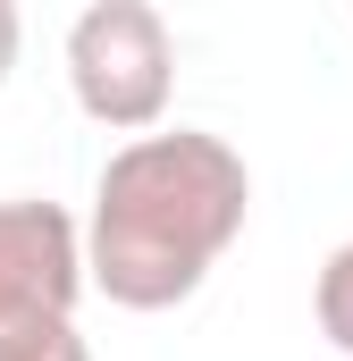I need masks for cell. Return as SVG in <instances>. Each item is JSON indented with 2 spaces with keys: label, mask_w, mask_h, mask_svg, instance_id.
<instances>
[{
  "label": "cell",
  "mask_w": 353,
  "mask_h": 361,
  "mask_svg": "<svg viewBox=\"0 0 353 361\" xmlns=\"http://www.w3.org/2000/svg\"><path fill=\"white\" fill-rule=\"evenodd\" d=\"M0 361H92V345L76 319H25V328H0Z\"/></svg>",
  "instance_id": "cell-5"
},
{
  "label": "cell",
  "mask_w": 353,
  "mask_h": 361,
  "mask_svg": "<svg viewBox=\"0 0 353 361\" xmlns=\"http://www.w3.org/2000/svg\"><path fill=\"white\" fill-rule=\"evenodd\" d=\"M253 210V169L227 135L152 126L118 143L92 177L85 219V294L118 311H176L202 294V277L227 261Z\"/></svg>",
  "instance_id": "cell-1"
},
{
  "label": "cell",
  "mask_w": 353,
  "mask_h": 361,
  "mask_svg": "<svg viewBox=\"0 0 353 361\" xmlns=\"http://www.w3.org/2000/svg\"><path fill=\"white\" fill-rule=\"evenodd\" d=\"M68 92L92 126L109 135H152L176 92V34L152 0H92L68 25Z\"/></svg>",
  "instance_id": "cell-2"
},
{
  "label": "cell",
  "mask_w": 353,
  "mask_h": 361,
  "mask_svg": "<svg viewBox=\"0 0 353 361\" xmlns=\"http://www.w3.org/2000/svg\"><path fill=\"white\" fill-rule=\"evenodd\" d=\"M85 302V227L59 202H0V328L76 319Z\"/></svg>",
  "instance_id": "cell-3"
},
{
  "label": "cell",
  "mask_w": 353,
  "mask_h": 361,
  "mask_svg": "<svg viewBox=\"0 0 353 361\" xmlns=\"http://www.w3.org/2000/svg\"><path fill=\"white\" fill-rule=\"evenodd\" d=\"M17 51H25V17H17V0H0V85L17 76Z\"/></svg>",
  "instance_id": "cell-6"
},
{
  "label": "cell",
  "mask_w": 353,
  "mask_h": 361,
  "mask_svg": "<svg viewBox=\"0 0 353 361\" xmlns=\"http://www.w3.org/2000/svg\"><path fill=\"white\" fill-rule=\"evenodd\" d=\"M311 319H320V336L353 361V235L320 261V277H311Z\"/></svg>",
  "instance_id": "cell-4"
}]
</instances>
